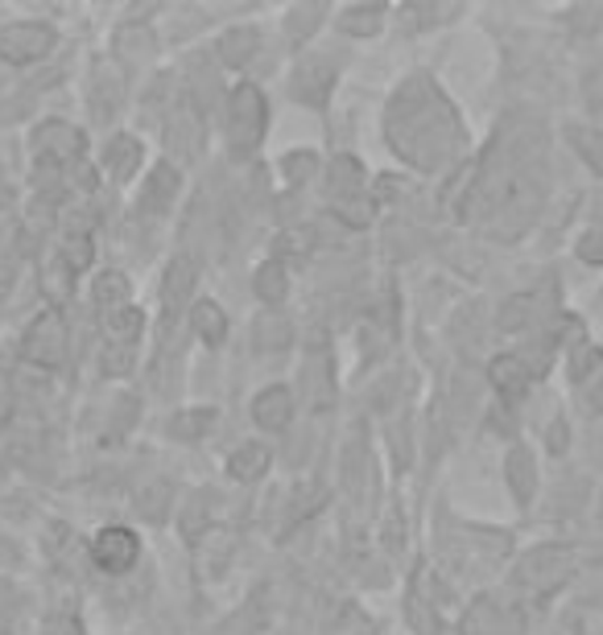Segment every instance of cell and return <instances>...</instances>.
<instances>
[{
  "label": "cell",
  "instance_id": "17",
  "mask_svg": "<svg viewBox=\"0 0 603 635\" xmlns=\"http://www.w3.org/2000/svg\"><path fill=\"white\" fill-rule=\"evenodd\" d=\"M71 285H75V272L66 268V261L54 252L50 261L42 265V289L50 302H63V297H71Z\"/></svg>",
  "mask_w": 603,
  "mask_h": 635
},
{
  "label": "cell",
  "instance_id": "3",
  "mask_svg": "<svg viewBox=\"0 0 603 635\" xmlns=\"http://www.w3.org/2000/svg\"><path fill=\"white\" fill-rule=\"evenodd\" d=\"M137 557H141V541L125 524H108L104 533L91 541V561L104 574H128L137 566Z\"/></svg>",
  "mask_w": 603,
  "mask_h": 635
},
{
  "label": "cell",
  "instance_id": "2",
  "mask_svg": "<svg viewBox=\"0 0 603 635\" xmlns=\"http://www.w3.org/2000/svg\"><path fill=\"white\" fill-rule=\"evenodd\" d=\"M54 50V29L46 21H17L9 29H0V59L25 66V62H38Z\"/></svg>",
  "mask_w": 603,
  "mask_h": 635
},
{
  "label": "cell",
  "instance_id": "28",
  "mask_svg": "<svg viewBox=\"0 0 603 635\" xmlns=\"http://www.w3.org/2000/svg\"><path fill=\"white\" fill-rule=\"evenodd\" d=\"M46 635H84L75 615H50L46 619Z\"/></svg>",
  "mask_w": 603,
  "mask_h": 635
},
{
  "label": "cell",
  "instance_id": "25",
  "mask_svg": "<svg viewBox=\"0 0 603 635\" xmlns=\"http://www.w3.org/2000/svg\"><path fill=\"white\" fill-rule=\"evenodd\" d=\"M376 21H380V9H352V13H343V29H352V34H368Z\"/></svg>",
  "mask_w": 603,
  "mask_h": 635
},
{
  "label": "cell",
  "instance_id": "8",
  "mask_svg": "<svg viewBox=\"0 0 603 635\" xmlns=\"http://www.w3.org/2000/svg\"><path fill=\"white\" fill-rule=\"evenodd\" d=\"M178 186H183V178H178L174 165H153V174L146 178V190H141V206L146 211H166L178 199Z\"/></svg>",
  "mask_w": 603,
  "mask_h": 635
},
{
  "label": "cell",
  "instance_id": "15",
  "mask_svg": "<svg viewBox=\"0 0 603 635\" xmlns=\"http://www.w3.org/2000/svg\"><path fill=\"white\" fill-rule=\"evenodd\" d=\"M252 289H256V297H261V302L277 306V302L286 297V289H290V281H286V265H281V261L261 265L256 268V277H252Z\"/></svg>",
  "mask_w": 603,
  "mask_h": 635
},
{
  "label": "cell",
  "instance_id": "7",
  "mask_svg": "<svg viewBox=\"0 0 603 635\" xmlns=\"http://www.w3.org/2000/svg\"><path fill=\"white\" fill-rule=\"evenodd\" d=\"M290 417H293V396H290V389H281V384H273V389H265L252 401V421H256L261 430H286Z\"/></svg>",
  "mask_w": 603,
  "mask_h": 635
},
{
  "label": "cell",
  "instance_id": "13",
  "mask_svg": "<svg viewBox=\"0 0 603 635\" xmlns=\"http://www.w3.org/2000/svg\"><path fill=\"white\" fill-rule=\"evenodd\" d=\"M104 330H108V343L133 347V343L141 339V330H146V314H141L137 306L116 309V314H108V318H104Z\"/></svg>",
  "mask_w": 603,
  "mask_h": 635
},
{
  "label": "cell",
  "instance_id": "19",
  "mask_svg": "<svg viewBox=\"0 0 603 635\" xmlns=\"http://www.w3.org/2000/svg\"><path fill=\"white\" fill-rule=\"evenodd\" d=\"M169 483H149V487H141V495H137V512L146 516V520H153V524H162L166 520V512H169Z\"/></svg>",
  "mask_w": 603,
  "mask_h": 635
},
{
  "label": "cell",
  "instance_id": "23",
  "mask_svg": "<svg viewBox=\"0 0 603 635\" xmlns=\"http://www.w3.org/2000/svg\"><path fill=\"white\" fill-rule=\"evenodd\" d=\"M128 368H133V347L108 343V351H104V371L108 376H125Z\"/></svg>",
  "mask_w": 603,
  "mask_h": 635
},
{
  "label": "cell",
  "instance_id": "9",
  "mask_svg": "<svg viewBox=\"0 0 603 635\" xmlns=\"http://www.w3.org/2000/svg\"><path fill=\"white\" fill-rule=\"evenodd\" d=\"M533 371L538 368H533L525 355H500L497 364H492V384H497L504 396H520V392L529 389Z\"/></svg>",
  "mask_w": 603,
  "mask_h": 635
},
{
  "label": "cell",
  "instance_id": "16",
  "mask_svg": "<svg viewBox=\"0 0 603 635\" xmlns=\"http://www.w3.org/2000/svg\"><path fill=\"white\" fill-rule=\"evenodd\" d=\"M128 306V281L121 277V272H104L100 281H96V309L100 314H116V309Z\"/></svg>",
  "mask_w": 603,
  "mask_h": 635
},
{
  "label": "cell",
  "instance_id": "27",
  "mask_svg": "<svg viewBox=\"0 0 603 635\" xmlns=\"http://www.w3.org/2000/svg\"><path fill=\"white\" fill-rule=\"evenodd\" d=\"M579 256L587 265H603V231H591L579 240Z\"/></svg>",
  "mask_w": 603,
  "mask_h": 635
},
{
  "label": "cell",
  "instance_id": "21",
  "mask_svg": "<svg viewBox=\"0 0 603 635\" xmlns=\"http://www.w3.org/2000/svg\"><path fill=\"white\" fill-rule=\"evenodd\" d=\"M215 426V409H194V412H178L174 417V437H203V433Z\"/></svg>",
  "mask_w": 603,
  "mask_h": 635
},
{
  "label": "cell",
  "instance_id": "26",
  "mask_svg": "<svg viewBox=\"0 0 603 635\" xmlns=\"http://www.w3.org/2000/svg\"><path fill=\"white\" fill-rule=\"evenodd\" d=\"M13 409H17V389H13V376H9V371H0V426L13 417Z\"/></svg>",
  "mask_w": 603,
  "mask_h": 635
},
{
  "label": "cell",
  "instance_id": "30",
  "mask_svg": "<svg viewBox=\"0 0 603 635\" xmlns=\"http://www.w3.org/2000/svg\"><path fill=\"white\" fill-rule=\"evenodd\" d=\"M0 635H4V623H0Z\"/></svg>",
  "mask_w": 603,
  "mask_h": 635
},
{
  "label": "cell",
  "instance_id": "1",
  "mask_svg": "<svg viewBox=\"0 0 603 635\" xmlns=\"http://www.w3.org/2000/svg\"><path fill=\"white\" fill-rule=\"evenodd\" d=\"M22 355L25 364L34 368H63L66 364V322L59 309H42L22 339Z\"/></svg>",
  "mask_w": 603,
  "mask_h": 635
},
{
  "label": "cell",
  "instance_id": "14",
  "mask_svg": "<svg viewBox=\"0 0 603 635\" xmlns=\"http://www.w3.org/2000/svg\"><path fill=\"white\" fill-rule=\"evenodd\" d=\"M190 327L199 330L203 343L219 347L224 334H228V318H224V309L215 306V302H194V309H190Z\"/></svg>",
  "mask_w": 603,
  "mask_h": 635
},
{
  "label": "cell",
  "instance_id": "5",
  "mask_svg": "<svg viewBox=\"0 0 603 635\" xmlns=\"http://www.w3.org/2000/svg\"><path fill=\"white\" fill-rule=\"evenodd\" d=\"M575 574V561H570V549L562 545H550V549H538V554L525 557V566L517 570V577L533 590H558L566 577Z\"/></svg>",
  "mask_w": 603,
  "mask_h": 635
},
{
  "label": "cell",
  "instance_id": "24",
  "mask_svg": "<svg viewBox=\"0 0 603 635\" xmlns=\"http://www.w3.org/2000/svg\"><path fill=\"white\" fill-rule=\"evenodd\" d=\"M252 46H256V34H252V29H244V38H240V29H236L231 38H224V59H228V62H240V54L249 59Z\"/></svg>",
  "mask_w": 603,
  "mask_h": 635
},
{
  "label": "cell",
  "instance_id": "11",
  "mask_svg": "<svg viewBox=\"0 0 603 635\" xmlns=\"http://www.w3.org/2000/svg\"><path fill=\"white\" fill-rule=\"evenodd\" d=\"M104 165L116 182L133 178L137 165H141V141H137V137H112V144H108V153H104Z\"/></svg>",
  "mask_w": 603,
  "mask_h": 635
},
{
  "label": "cell",
  "instance_id": "4",
  "mask_svg": "<svg viewBox=\"0 0 603 635\" xmlns=\"http://www.w3.org/2000/svg\"><path fill=\"white\" fill-rule=\"evenodd\" d=\"M265 116H269V107H265V96L256 91V87H236V96H231V141L236 149H252V144L261 141V132H265Z\"/></svg>",
  "mask_w": 603,
  "mask_h": 635
},
{
  "label": "cell",
  "instance_id": "18",
  "mask_svg": "<svg viewBox=\"0 0 603 635\" xmlns=\"http://www.w3.org/2000/svg\"><path fill=\"white\" fill-rule=\"evenodd\" d=\"M504 474H508V483H513L517 504H529V499H533V458H529L525 450H513L508 454V467H504Z\"/></svg>",
  "mask_w": 603,
  "mask_h": 635
},
{
  "label": "cell",
  "instance_id": "29",
  "mask_svg": "<svg viewBox=\"0 0 603 635\" xmlns=\"http://www.w3.org/2000/svg\"><path fill=\"white\" fill-rule=\"evenodd\" d=\"M595 364H600V351H595V347H582L579 355H575V364H570V376H575V380H582V376L595 368Z\"/></svg>",
  "mask_w": 603,
  "mask_h": 635
},
{
  "label": "cell",
  "instance_id": "22",
  "mask_svg": "<svg viewBox=\"0 0 603 635\" xmlns=\"http://www.w3.org/2000/svg\"><path fill=\"white\" fill-rule=\"evenodd\" d=\"M203 529H211V524H208V499L199 495V499L187 508V516H183V533H187V541H199Z\"/></svg>",
  "mask_w": 603,
  "mask_h": 635
},
{
  "label": "cell",
  "instance_id": "6",
  "mask_svg": "<svg viewBox=\"0 0 603 635\" xmlns=\"http://www.w3.org/2000/svg\"><path fill=\"white\" fill-rule=\"evenodd\" d=\"M34 153H38V162L42 165L63 169V165L84 157V132H79V128H71V124L50 120L34 132Z\"/></svg>",
  "mask_w": 603,
  "mask_h": 635
},
{
  "label": "cell",
  "instance_id": "20",
  "mask_svg": "<svg viewBox=\"0 0 603 635\" xmlns=\"http://www.w3.org/2000/svg\"><path fill=\"white\" fill-rule=\"evenodd\" d=\"M59 256L66 261V268L79 277L87 265H91V256H96V244H91V236H63V244H59Z\"/></svg>",
  "mask_w": 603,
  "mask_h": 635
},
{
  "label": "cell",
  "instance_id": "12",
  "mask_svg": "<svg viewBox=\"0 0 603 635\" xmlns=\"http://www.w3.org/2000/svg\"><path fill=\"white\" fill-rule=\"evenodd\" d=\"M190 289H194V268L187 261H174V268L166 272V285H162V309H166V318H174L178 309L187 306Z\"/></svg>",
  "mask_w": 603,
  "mask_h": 635
},
{
  "label": "cell",
  "instance_id": "10",
  "mask_svg": "<svg viewBox=\"0 0 603 635\" xmlns=\"http://www.w3.org/2000/svg\"><path fill=\"white\" fill-rule=\"evenodd\" d=\"M273 454L261 446V442H244V446H236L228 458V474L236 483H252V479H261V474L269 471Z\"/></svg>",
  "mask_w": 603,
  "mask_h": 635
}]
</instances>
